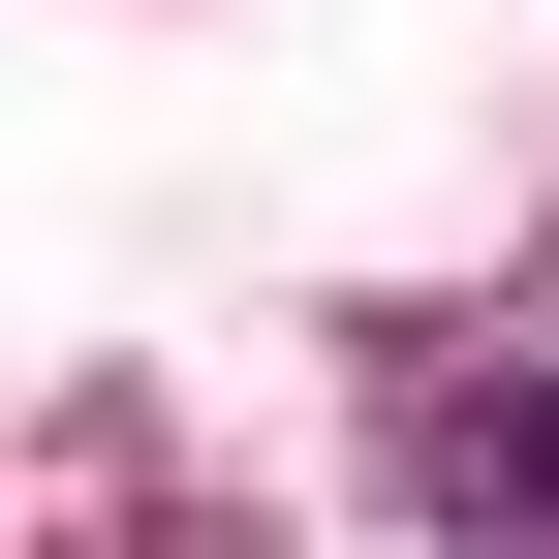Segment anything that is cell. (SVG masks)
Segmentation results:
<instances>
[{"instance_id": "6da1fadb", "label": "cell", "mask_w": 559, "mask_h": 559, "mask_svg": "<svg viewBox=\"0 0 559 559\" xmlns=\"http://www.w3.org/2000/svg\"><path fill=\"white\" fill-rule=\"evenodd\" d=\"M404 466H436V528H559V373H466Z\"/></svg>"}]
</instances>
